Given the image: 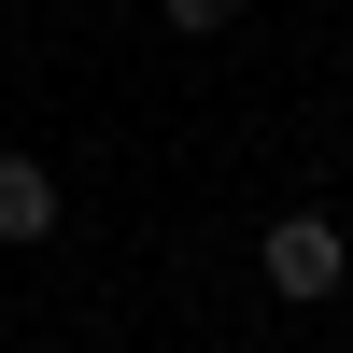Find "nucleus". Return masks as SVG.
I'll return each instance as SVG.
<instances>
[{"label": "nucleus", "instance_id": "f257e3e1", "mask_svg": "<svg viewBox=\"0 0 353 353\" xmlns=\"http://www.w3.org/2000/svg\"><path fill=\"white\" fill-rule=\"evenodd\" d=\"M254 269H269V297H297V311H311V297H339V283H353V254H339V226H325V212H283L269 241H254Z\"/></svg>", "mask_w": 353, "mask_h": 353}, {"label": "nucleus", "instance_id": "f03ea898", "mask_svg": "<svg viewBox=\"0 0 353 353\" xmlns=\"http://www.w3.org/2000/svg\"><path fill=\"white\" fill-rule=\"evenodd\" d=\"M28 241H57V170L0 156V254H28Z\"/></svg>", "mask_w": 353, "mask_h": 353}, {"label": "nucleus", "instance_id": "7ed1b4c3", "mask_svg": "<svg viewBox=\"0 0 353 353\" xmlns=\"http://www.w3.org/2000/svg\"><path fill=\"white\" fill-rule=\"evenodd\" d=\"M170 28H184V43H212V28H241V0H156Z\"/></svg>", "mask_w": 353, "mask_h": 353}]
</instances>
